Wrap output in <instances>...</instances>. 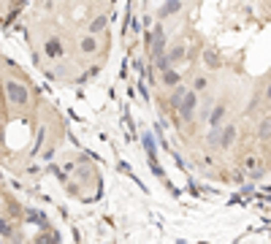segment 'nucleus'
<instances>
[{
  "instance_id": "12",
  "label": "nucleus",
  "mask_w": 271,
  "mask_h": 244,
  "mask_svg": "<svg viewBox=\"0 0 271 244\" xmlns=\"http://www.w3.org/2000/svg\"><path fill=\"white\" fill-rule=\"evenodd\" d=\"M185 54H187V49H185L182 44H177V46H171V49H168V57H171V62L185 60Z\"/></svg>"
},
{
  "instance_id": "13",
  "label": "nucleus",
  "mask_w": 271,
  "mask_h": 244,
  "mask_svg": "<svg viewBox=\"0 0 271 244\" xmlns=\"http://www.w3.org/2000/svg\"><path fill=\"white\" fill-rule=\"evenodd\" d=\"M95 49H98V44H95V36H92V33H90V36H84V38H82V52L92 54Z\"/></svg>"
},
{
  "instance_id": "1",
  "label": "nucleus",
  "mask_w": 271,
  "mask_h": 244,
  "mask_svg": "<svg viewBox=\"0 0 271 244\" xmlns=\"http://www.w3.org/2000/svg\"><path fill=\"white\" fill-rule=\"evenodd\" d=\"M195 109H198V92H195V90H187V95L182 98V103H179L177 112H179V117H182L185 122H190V120L195 117Z\"/></svg>"
},
{
  "instance_id": "8",
  "label": "nucleus",
  "mask_w": 271,
  "mask_h": 244,
  "mask_svg": "<svg viewBox=\"0 0 271 244\" xmlns=\"http://www.w3.org/2000/svg\"><path fill=\"white\" fill-rule=\"evenodd\" d=\"M179 82H182V74H179V71H174V68L163 71V84H165V87H177Z\"/></svg>"
},
{
  "instance_id": "19",
  "label": "nucleus",
  "mask_w": 271,
  "mask_h": 244,
  "mask_svg": "<svg viewBox=\"0 0 271 244\" xmlns=\"http://www.w3.org/2000/svg\"><path fill=\"white\" fill-rule=\"evenodd\" d=\"M266 100H268V103H271V84H268V87H266Z\"/></svg>"
},
{
  "instance_id": "10",
  "label": "nucleus",
  "mask_w": 271,
  "mask_h": 244,
  "mask_svg": "<svg viewBox=\"0 0 271 244\" xmlns=\"http://www.w3.org/2000/svg\"><path fill=\"white\" fill-rule=\"evenodd\" d=\"M106 25H109V17H95L92 25H90V33L98 36V33H103V30H106Z\"/></svg>"
},
{
  "instance_id": "2",
  "label": "nucleus",
  "mask_w": 271,
  "mask_h": 244,
  "mask_svg": "<svg viewBox=\"0 0 271 244\" xmlns=\"http://www.w3.org/2000/svg\"><path fill=\"white\" fill-rule=\"evenodd\" d=\"M149 54H152V60H157V57H163V54H165V30H163V25H155V27H152Z\"/></svg>"
},
{
  "instance_id": "11",
  "label": "nucleus",
  "mask_w": 271,
  "mask_h": 244,
  "mask_svg": "<svg viewBox=\"0 0 271 244\" xmlns=\"http://www.w3.org/2000/svg\"><path fill=\"white\" fill-rule=\"evenodd\" d=\"M187 95V87H182V84H177L174 87V95H171V106L174 109H179V103H182V98Z\"/></svg>"
},
{
  "instance_id": "16",
  "label": "nucleus",
  "mask_w": 271,
  "mask_h": 244,
  "mask_svg": "<svg viewBox=\"0 0 271 244\" xmlns=\"http://www.w3.org/2000/svg\"><path fill=\"white\" fill-rule=\"evenodd\" d=\"M206 87H209V82H206V76H195V82H193V90H195V92H204Z\"/></svg>"
},
{
  "instance_id": "6",
  "label": "nucleus",
  "mask_w": 271,
  "mask_h": 244,
  "mask_svg": "<svg viewBox=\"0 0 271 244\" xmlns=\"http://www.w3.org/2000/svg\"><path fill=\"white\" fill-rule=\"evenodd\" d=\"M236 136H239V128H236V125H225V128H222V141H220V147L228 149V147L236 141Z\"/></svg>"
},
{
  "instance_id": "15",
  "label": "nucleus",
  "mask_w": 271,
  "mask_h": 244,
  "mask_svg": "<svg viewBox=\"0 0 271 244\" xmlns=\"http://www.w3.org/2000/svg\"><path fill=\"white\" fill-rule=\"evenodd\" d=\"M258 136L260 138H271V120H263L258 125Z\"/></svg>"
},
{
  "instance_id": "7",
  "label": "nucleus",
  "mask_w": 271,
  "mask_h": 244,
  "mask_svg": "<svg viewBox=\"0 0 271 244\" xmlns=\"http://www.w3.org/2000/svg\"><path fill=\"white\" fill-rule=\"evenodd\" d=\"M204 62H206V68H209V71H217L220 68V54L214 49H204Z\"/></svg>"
},
{
  "instance_id": "18",
  "label": "nucleus",
  "mask_w": 271,
  "mask_h": 244,
  "mask_svg": "<svg viewBox=\"0 0 271 244\" xmlns=\"http://www.w3.org/2000/svg\"><path fill=\"white\" fill-rule=\"evenodd\" d=\"M244 166H247V168L258 166V157H252V155H250V157H247V160H244Z\"/></svg>"
},
{
  "instance_id": "4",
  "label": "nucleus",
  "mask_w": 271,
  "mask_h": 244,
  "mask_svg": "<svg viewBox=\"0 0 271 244\" xmlns=\"http://www.w3.org/2000/svg\"><path fill=\"white\" fill-rule=\"evenodd\" d=\"M62 44H60V38H49V41L44 44V54L46 57H52V60H57V57H62Z\"/></svg>"
},
{
  "instance_id": "5",
  "label": "nucleus",
  "mask_w": 271,
  "mask_h": 244,
  "mask_svg": "<svg viewBox=\"0 0 271 244\" xmlns=\"http://www.w3.org/2000/svg\"><path fill=\"white\" fill-rule=\"evenodd\" d=\"M225 114H228V106L225 103H217V106L212 109V114H209V125H212V128H222Z\"/></svg>"
},
{
  "instance_id": "3",
  "label": "nucleus",
  "mask_w": 271,
  "mask_h": 244,
  "mask_svg": "<svg viewBox=\"0 0 271 244\" xmlns=\"http://www.w3.org/2000/svg\"><path fill=\"white\" fill-rule=\"evenodd\" d=\"M6 92H9V100L14 106H25L27 103V90L22 87L19 82H9L6 84Z\"/></svg>"
},
{
  "instance_id": "17",
  "label": "nucleus",
  "mask_w": 271,
  "mask_h": 244,
  "mask_svg": "<svg viewBox=\"0 0 271 244\" xmlns=\"http://www.w3.org/2000/svg\"><path fill=\"white\" fill-rule=\"evenodd\" d=\"M144 147H147V152H149V160H152V157H155V141H152L149 133H144Z\"/></svg>"
},
{
  "instance_id": "14",
  "label": "nucleus",
  "mask_w": 271,
  "mask_h": 244,
  "mask_svg": "<svg viewBox=\"0 0 271 244\" xmlns=\"http://www.w3.org/2000/svg\"><path fill=\"white\" fill-rule=\"evenodd\" d=\"M171 65H174V62H171V57H168V52H165L163 57H157V60H155V68L160 71V74H163V71H168Z\"/></svg>"
},
{
  "instance_id": "9",
  "label": "nucleus",
  "mask_w": 271,
  "mask_h": 244,
  "mask_svg": "<svg viewBox=\"0 0 271 244\" xmlns=\"http://www.w3.org/2000/svg\"><path fill=\"white\" fill-rule=\"evenodd\" d=\"M179 11H182V0H165L160 9V17H171V14H179Z\"/></svg>"
}]
</instances>
